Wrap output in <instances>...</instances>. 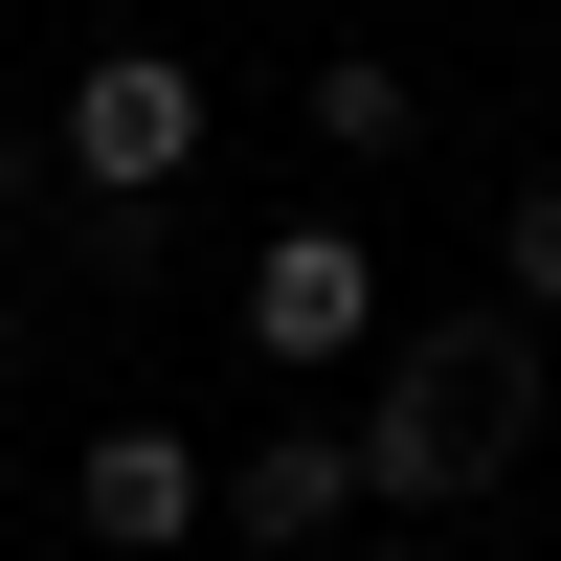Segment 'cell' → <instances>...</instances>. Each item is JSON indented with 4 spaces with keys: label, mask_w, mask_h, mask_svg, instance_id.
I'll return each instance as SVG.
<instances>
[{
    "label": "cell",
    "mask_w": 561,
    "mask_h": 561,
    "mask_svg": "<svg viewBox=\"0 0 561 561\" xmlns=\"http://www.w3.org/2000/svg\"><path fill=\"white\" fill-rule=\"evenodd\" d=\"M539 404H561V337H539V314H404L382 382H359V494H382V517H449V494L517 472Z\"/></svg>",
    "instance_id": "1"
},
{
    "label": "cell",
    "mask_w": 561,
    "mask_h": 561,
    "mask_svg": "<svg viewBox=\"0 0 561 561\" xmlns=\"http://www.w3.org/2000/svg\"><path fill=\"white\" fill-rule=\"evenodd\" d=\"M45 158H68L90 203H180V180H203V68H180V45H90L68 113H45Z\"/></svg>",
    "instance_id": "2"
},
{
    "label": "cell",
    "mask_w": 561,
    "mask_h": 561,
    "mask_svg": "<svg viewBox=\"0 0 561 561\" xmlns=\"http://www.w3.org/2000/svg\"><path fill=\"white\" fill-rule=\"evenodd\" d=\"M248 359L270 382H359L382 359V248L359 225H270L248 248Z\"/></svg>",
    "instance_id": "3"
},
{
    "label": "cell",
    "mask_w": 561,
    "mask_h": 561,
    "mask_svg": "<svg viewBox=\"0 0 561 561\" xmlns=\"http://www.w3.org/2000/svg\"><path fill=\"white\" fill-rule=\"evenodd\" d=\"M359 517H382V494H359V427H314V404L225 449V539H248V561H314V539H359Z\"/></svg>",
    "instance_id": "4"
},
{
    "label": "cell",
    "mask_w": 561,
    "mask_h": 561,
    "mask_svg": "<svg viewBox=\"0 0 561 561\" xmlns=\"http://www.w3.org/2000/svg\"><path fill=\"white\" fill-rule=\"evenodd\" d=\"M382 561H449V539H382Z\"/></svg>",
    "instance_id": "8"
},
{
    "label": "cell",
    "mask_w": 561,
    "mask_h": 561,
    "mask_svg": "<svg viewBox=\"0 0 561 561\" xmlns=\"http://www.w3.org/2000/svg\"><path fill=\"white\" fill-rule=\"evenodd\" d=\"M68 517L113 539V561H180V539L225 517V449H203V427H90V449H68Z\"/></svg>",
    "instance_id": "5"
},
{
    "label": "cell",
    "mask_w": 561,
    "mask_h": 561,
    "mask_svg": "<svg viewBox=\"0 0 561 561\" xmlns=\"http://www.w3.org/2000/svg\"><path fill=\"white\" fill-rule=\"evenodd\" d=\"M293 113H314V158H404V135H427V90H404L382 45H337V68H314Z\"/></svg>",
    "instance_id": "6"
},
{
    "label": "cell",
    "mask_w": 561,
    "mask_h": 561,
    "mask_svg": "<svg viewBox=\"0 0 561 561\" xmlns=\"http://www.w3.org/2000/svg\"><path fill=\"white\" fill-rule=\"evenodd\" d=\"M494 293H539V337H561V180H517V203H494Z\"/></svg>",
    "instance_id": "7"
}]
</instances>
